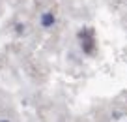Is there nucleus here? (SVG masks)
Wrapping results in <instances>:
<instances>
[{
    "mask_svg": "<svg viewBox=\"0 0 127 122\" xmlns=\"http://www.w3.org/2000/svg\"><path fill=\"white\" fill-rule=\"evenodd\" d=\"M79 39H80V49L84 55H94L95 53V30L92 26H82L79 30Z\"/></svg>",
    "mask_w": 127,
    "mask_h": 122,
    "instance_id": "1",
    "label": "nucleus"
},
{
    "mask_svg": "<svg viewBox=\"0 0 127 122\" xmlns=\"http://www.w3.org/2000/svg\"><path fill=\"white\" fill-rule=\"evenodd\" d=\"M39 23H41V26L43 28H52L56 24V13L54 11H43L41 13V19H39Z\"/></svg>",
    "mask_w": 127,
    "mask_h": 122,
    "instance_id": "2",
    "label": "nucleus"
},
{
    "mask_svg": "<svg viewBox=\"0 0 127 122\" xmlns=\"http://www.w3.org/2000/svg\"><path fill=\"white\" fill-rule=\"evenodd\" d=\"M15 32H17V34H23V32H24V24L23 23H17L15 24Z\"/></svg>",
    "mask_w": 127,
    "mask_h": 122,
    "instance_id": "3",
    "label": "nucleus"
},
{
    "mask_svg": "<svg viewBox=\"0 0 127 122\" xmlns=\"http://www.w3.org/2000/svg\"><path fill=\"white\" fill-rule=\"evenodd\" d=\"M123 115H125V111H114V113H112V118H114V120H118V118L123 117Z\"/></svg>",
    "mask_w": 127,
    "mask_h": 122,
    "instance_id": "4",
    "label": "nucleus"
},
{
    "mask_svg": "<svg viewBox=\"0 0 127 122\" xmlns=\"http://www.w3.org/2000/svg\"><path fill=\"white\" fill-rule=\"evenodd\" d=\"M0 122H9V120H0Z\"/></svg>",
    "mask_w": 127,
    "mask_h": 122,
    "instance_id": "5",
    "label": "nucleus"
}]
</instances>
